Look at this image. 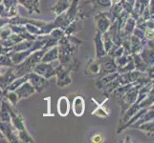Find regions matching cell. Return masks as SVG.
<instances>
[{
    "label": "cell",
    "mask_w": 154,
    "mask_h": 143,
    "mask_svg": "<svg viewBox=\"0 0 154 143\" xmlns=\"http://www.w3.org/2000/svg\"><path fill=\"white\" fill-rule=\"evenodd\" d=\"M58 113L60 115L65 116L69 112V102L66 97H61L58 100Z\"/></svg>",
    "instance_id": "6da1fadb"
},
{
    "label": "cell",
    "mask_w": 154,
    "mask_h": 143,
    "mask_svg": "<svg viewBox=\"0 0 154 143\" xmlns=\"http://www.w3.org/2000/svg\"><path fill=\"white\" fill-rule=\"evenodd\" d=\"M84 112V103L81 97H78L74 101V113L77 115H82Z\"/></svg>",
    "instance_id": "7a4b0ae2"
},
{
    "label": "cell",
    "mask_w": 154,
    "mask_h": 143,
    "mask_svg": "<svg viewBox=\"0 0 154 143\" xmlns=\"http://www.w3.org/2000/svg\"><path fill=\"white\" fill-rule=\"evenodd\" d=\"M103 137L100 135H97L93 137V142H103Z\"/></svg>",
    "instance_id": "3957f363"
},
{
    "label": "cell",
    "mask_w": 154,
    "mask_h": 143,
    "mask_svg": "<svg viewBox=\"0 0 154 143\" xmlns=\"http://www.w3.org/2000/svg\"><path fill=\"white\" fill-rule=\"evenodd\" d=\"M146 37L149 38V39H151L153 37V33H152V31L150 29H147L146 30Z\"/></svg>",
    "instance_id": "277c9868"
},
{
    "label": "cell",
    "mask_w": 154,
    "mask_h": 143,
    "mask_svg": "<svg viewBox=\"0 0 154 143\" xmlns=\"http://www.w3.org/2000/svg\"><path fill=\"white\" fill-rule=\"evenodd\" d=\"M120 0H113V2H119Z\"/></svg>",
    "instance_id": "5b68a950"
}]
</instances>
